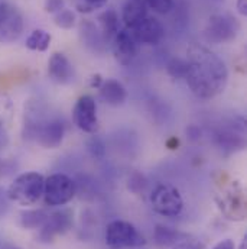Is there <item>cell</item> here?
I'll return each mask as SVG.
<instances>
[{"instance_id":"cell-20","label":"cell","mask_w":247,"mask_h":249,"mask_svg":"<svg viewBox=\"0 0 247 249\" xmlns=\"http://www.w3.org/2000/svg\"><path fill=\"white\" fill-rule=\"evenodd\" d=\"M185 238V233H181V232H178L169 226H164V225H158L153 231V241L156 242V245H159L162 248L174 247Z\"/></svg>"},{"instance_id":"cell-17","label":"cell","mask_w":247,"mask_h":249,"mask_svg":"<svg viewBox=\"0 0 247 249\" xmlns=\"http://www.w3.org/2000/svg\"><path fill=\"white\" fill-rule=\"evenodd\" d=\"M99 90H100L101 100L110 106H115V107L122 106L127 100V90L117 80H113V78L104 80Z\"/></svg>"},{"instance_id":"cell-2","label":"cell","mask_w":247,"mask_h":249,"mask_svg":"<svg viewBox=\"0 0 247 249\" xmlns=\"http://www.w3.org/2000/svg\"><path fill=\"white\" fill-rule=\"evenodd\" d=\"M25 135L36 141L47 149H55L61 146L65 135V124L58 118H41L32 115L25 122Z\"/></svg>"},{"instance_id":"cell-26","label":"cell","mask_w":247,"mask_h":249,"mask_svg":"<svg viewBox=\"0 0 247 249\" xmlns=\"http://www.w3.org/2000/svg\"><path fill=\"white\" fill-rule=\"evenodd\" d=\"M87 149H88V154L94 160H101L106 155V145L99 136H93L91 139H88Z\"/></svg>"},{"instance_id":"cell-7","label":"cell","mask_w":247,"mask_h":249,"mask_svg":"<svg viewBox=\"0 0 247 249\" xmlns=\"http://www.w3.org/2000/svg\"><path fill=\"white\" fill-rule=\"evenodd\" d=\"M240 31L237 19L227 13H217L208 19L204 29L205 39L211 44H224L233 41Z\"/></svg>"},{"instance_id":"cell-12","label":"cell","mask_w":247,"mask_h":249,"mask_svg":"<svg viewBox=\"0 0 247 249\" xmlns=\"http://www.w3.org/2000/svg\"><path fill=\"white\" fill-rule=\"evenodd\" d=\"M74 223V213L69 209H61L48 214V219L41 226L39 241L44 244L54 242V239L60 235L66 233Z\"/></svg>"},{"instance_id":"cell-1","label":"cell","mask_w":247,"mask_h":249,"mask_svg":"<svg viewBox=\"0 0 247 249\" xmlns=\"http://www.w3.org/2000/svg\"><path fill=\"white\" fill-rule=\"evenodd\" d=\"M185 61V81L195 97L210 100L224 91L229 81V70L215 53L202 44L191 42L186 48Z\"/></svg>"},{"instance_id":"cell-8","label":"cell","mask_w":247,"mask_h":249,"mask_svg":"<svg viewBox=\"0 0 247 249\" xmlns=\"http://www.w3.org/2000/svg\"><path fill=\"white\" fill-rule=\"evenodd\" d=\"M75 196V183L65 174H52L45 178L44 198L48 206H65Z\"/></svg>"},{"instance_id":"cell-4","label":"cell","mask_w":247,"mask_h":249,"mask_svg":"<svg viewBox=\"0 0 247 249\" xmlns=\"http://www.w3.org/2000/svg\"><path fill=\"white\" fill-rule=\"evenodd\" d=\"M215 203L223 216L233 222L246 219V191L239 181H230L215 194Z\"/></svg>"},{"instance_id":"cell-13","label":"cell","mask_w":247,"mask_h":249,"mask_svg":"<svg viewBox=\"0 0 247 249\" xmlns=\"http://www.w3.org/2000/svg\"><path fill=\"white\" fill-rule=\"evenodd\" d=\"M129 32L137 44L145 45H158L165 36L164 25L158 19L149 16H146L136 26L129 29Z\"/></svg>"},{"instance_id":"cell-6","label":"cell","mask_w":247,"mask_h":249,"mask_svg":"<svg viewBox=\"0 0 247 249\" xmlns=\"http://www.w3.org/2000/svg\"><path fill=\"white\" fill-rule=\"evenodd\" d=\"M106 245L112 249L140 248L146 245V239L143 235L126 220H113L106 226L104 233Z\"/></svg>"},{"instance_id":"cell-14","label":"cell","mask_w":247,"mask_h":249,"mask_svg":"<svg viewBox=\"0 0 247 249\" xmlns=\"http://www.w3.org/2000/svg\"><path fill=\"white\" fill-rule=\"evenodd\" d=\"M112 48L116 61L122 65H129L137 54V42L133 39L129 29H120L112 39Z\"/></svg>"},{"instance_id":"cell-23","label":"cell","mask_w":247,"mask_h":249,"mask_svg":"<svg viewBox=\"0 0 247 249\" xmlns=\"http://www.w3.org/2000/svg\"><path fill=\"white\" fill-rule=\"evenodd\" d=\"M166 71L168 74L175 80H185L186 75V61L182 58L174 57L166 62Z\"/></svg>"},{"instance_id":"cell-30","label":"cell","mask_w":247,"mask_h":249,"mask_svg":"<svg viewBox=\"0 0 247 249\" xmlns=\"http://www.w3.org/2000/svg\"><path fill=\"white\" fill-rule=\"evenodd\" d=\"M186 135H188V139H189V141L195 142V141H198V139L201 138V130H199L198 126L191 124V126L186 127Z\"/></svg>"},{"instance_id":"cell-11","label":"cell","mask_w":247,"mask_h":249,"mask_svg":"<svg viewBox=\"0 0 247 249\" xmlns=\"http://www.w3.org/2000/svg\"><path fill=\"white\" fill-rule=\"evenodd\" d=\"M72 121L80 130L85 133H96L99 129L97 105L90 94H84L77 100L72 109Z\"/></svg>"},{"instance_id":"cell-28","label":"cell","mask_w":247,"mask_h":249,"mask_svg":"<svg viewBox=\"0 0 247 249\" xmlns=\"http://www.w3.org/2000/svg\"><path fill=\"white\" fill-rule=\"evenodd\" d=\"M172 249H205V245L198 241V239H194V238H188L182 239L181 242H178L177 245H174Z\"/></svg>"},{"instance_id":"cell-39","label":"cell","mask_w":247,"mask_h":249,"mask_svg":"<svg viewBox=\"0 0 247 249\" xmlns=\"http://www.w3.org/2000/svg\"><path fill=\"white\" fill-rule=\"evenodd\" d=\"M10 249H16V248H10Z\"/></svg>"},{"instance_id":"cell-35","label":"cell","mask_w":247,"mask_h":249,"mask_svg":"<svg viewBox=\"0 0 247 249\" xmlns=\"http://www.w3.org/2000/svg\"><path fill=\"white\" fill-rule=\"evenodd\" d=\"M237 10L242 16L247 15V0H237Z\"/></svg>"},{"instance_id":"cell-32","label":"cell","mask_w":247,"mask_h":249,"mask_svg":"<svg viewBox=\"0 0 247 249\" xmlns=\"http://www.w3.org/2000/svg\"><path fill=\"white\" fill-rule=\"evenodd\" d=\"M7 194L0 188V216L1 214H4L6 213V210H7Z\"/></svg>"},{"instance_id":"cell-24","label":"cell","mask_w":247,"mask_h":249,"mask_svg":"<svg viewBox=\"0 0 247 249\" xmlns=\"http://www.w3.org/2000/svg\"><path fill=\"white\" fill-rule=\"evenodd\" d=\"M75 20H77V16L69 9H62L58 13H55V16H54L55 25L61 29H71L75 25Z\"/></svg>"},{"instance_id":"cell-37","label":"cell","mask_w":247,"mask_h":249,"mask_svg":"<svg viewBox=\"0 0 247 249\" xmlns=\"http://www.w3.org/2000/svg\"><path fill=\"white\" fill-rule=\"evenodd\" d=\"M246 241L247 239H246V236H245V239H243V242H242V245H240V249H246V247H247Z\"/></svg>"},{"instance_id":"cell-31","label":"cell","mask_w":247,"mask_h":249,"mask_svg":"<svg viewBox=\"0 0 247 249\" xmlns=\"http://www.w3.org/2000/svg\"><path fill=\"white\" fill-rule=\"evenodd\" d=\"M9 145V133L3 122H0V151Z\"/></svg>"},{"instance_id":"cell-22","label":"cell","mask_w":247,"mask_h":249,"mask_svg":"<svg viewBox=\"0 0 247 249\" xmlns=\"http://www.w3.org/2000/svg\"><path fill=\"white\" fill-rule=\"evenodd\" d=\"M51 35L44 31V29H35L31 32V35L26 38V48H29L31 51H39V53H44L49 48V44H51Z\"/></svg>"},{"instance_id":"cell-16","label":"cell","mask_w":247,"mask_h":249,"mask_svg":"<svg viewBox=\"0 0 247 249\" xmlns=\"http://www.w3.org/2000/svg\"><path fill=\"white\" fill-rule=\"evenodd\" d=\"M48 74L58 84H69L75 78L74 65L62 53H54L51 55L48 61Z\"/></svg>"},{"instance_id":"cell-15","label":"cell","mask_w":247,"mask_h":249,"mask_svg":"<svg viewBox=\"0 0 247 249\" xmlns=\"http://www.w3.org/2000/svg\"><path fill=\"white\" fill-rule=\"evenodd\" d=\"M80 39L81 44L85 47L87 51H90L94 55H101L106 51V41L97 28L96 23L91 20H82L80 23Z\"/></svg>"},{"instance_id":"cell-5","label":"cell","mask_w":247,"mask_h":249,"mask_svg":"<svg viewBox=\"0 0 247 249\" xmlns=\"http://www.w3.org/2000/svg\"><path fill=\"white\" fill-rule=\"evenodd\" d=\"M150 206L164 217H177L184 209V198L175 186L159 183L150 193Z\"/></svg>"},{"instance_id":"cell-36","label":"cell","mask_w":247,"mask_h":249,"mask_svg":"<svg viewBox=\"0 0 247 249\" xmlns=\"http://www.w3.org/2000/svg\"><path fill=\"white\" fill-rule=\"evenodd\" d=\"M178 143H180V141H178L175 136H174V138H171L169 141H166V146H168L169 149H177Z\"/></svg>"},{"instance_id":"cell-18","label":"cell","mask_w":247,"mask_h":249,"mask_svg":"<svg viewBox=\"0 0 247 249\" xmlns=\"http://www.w3.org/2000/svg\"><path fill=\"white\" fill-rule=\"evenodd\" d=\"M148 16V6L143 0H127L122 9V20L127 29L136 26L142 19Z\"/></svg>"},{"instance_id":"cell-9","label":"cell","mask_w":247,"mask_h":249,"mask_svg":"<svg viewBox=\"0 0 247 249\" xmlns=\"http://www.w3.org/2000/svg\"><path fill=\"white\" fill-rule=\"evenodd\" d=\"M23 32V16L7 1H0V44H12Z\"/></svg>"},{"instance_id":"cell-33","label":"cell","mask_w":247,"mask_h":249,"mask_svg":"<svg viewBox=\"0 0 247 249\" xmlns=\"http://www.w3.org/2000/svg\"><path fill=\"white\" fill-rule=\"evenodd\" d=\"M213 249H236V245L231 239H224V241L218 242Z\"/></svg>"},{"instance_id":"cell-29","label":"cell","mask_w":247,"mask_h":249,"mask_svg":"<svg viewBox=\"0 0 247 249\" xmlns=\"http://www.w3.org/2000/svg\"><path fill=\"white\" fill-rule=\"evenodd\" d=\"M65 6V1L64 0H45L44 3V9L47 13H51V15H55L58 13L60 10L64 9Z\"/></svg>"},{"instance_id":"cell-19","label":"cell","mask_w":247,"mask_h":249,"mask_svg":"<svg viewBox=\"0 0 247 249\" xmlns=\"http://www.w3.org/2000/svg\"><path fill=\"white\" fill-rule=\"evenodd\" d=\"M99 25H100V32L107 42H112V39L115 38V35L120 31L119 28V15L116 13V10L113 9H107L104 10L100 16H99Z\"/></svg>"},{"instance_id":"cell-10","label":"cell","mask_w":247,"mask_h":249,"mask_svg":"<svg viewBox=\"0 0 247 249\" xmlns=\"http://www.w3.org/2000/svg\"><path fill=\"white\" fill-rule=\"evenodd\" d=\"M217 146L226 152L233 154L246 148V126L245 121L240 118V122H231L227 126L221 127L215 133Z\"/></svg>"},{"instance_id":"cell-27","label":"cell","mask_w":247,"mask_h":249,"mask_svg":"<svg viewBox=\"0 0 247 249\" xmlns=\"http://www.w3.org/2000/svg\"><path fill=\"white\" fill-rule=\"evenodd\" d=\"M106 3H107V0H84V3H82V4L80 3V4L77 6V9H78V12L90 13V12H93L94 9L103 7Z\"/></svg>"},{"instance_id":"cell-38","label":"cell","mask_w":247,"mask_h":249,"mask_svg":"<svg viewBox=\"0 0 247 249\" xmlns=\"http://www.w3.org/2000/svg\"><path fill=\"white\" fill-rule=\"evenodd\" d=\"M215 1H223V0H215Z\"/></svg>"},{"instance_id":"cell-3","label":"cell","mask_w":247,"mask_h":249,"mask_svg":"<svg viewBox=\"0 0 247 249\" xmlns=\"http://www.w3.org/2000/svg\"><path fill=\"white\" fill-rule=\"evenodd\" d=\"M44 186L45 177L42 174L33 171L23 173L12 181L6 194L10 201L28 207L36 204L41 200V197H44Z\"/></svg>"},{"instance_id":"cell-25","label":"cell","mask_w":247,"mask_h":249,"mask_svg":"<svg viewBox=\"0 0 247 249\" xmlns=\"http://www.w3.org/2000/svg\"><path fill=\"white\" fill-rule=\"evenodd\" d=\"M143 1L149 9H152L159 15H168L169 12L174 10L175 6L174 0H143Z\"/></svg>"},{"instance_id":"cell-21","label":"cell","mask_w":247,"mask_h":249,"mask_svg":"<svg viewBox=\"0 0 247 249\" xmlns=\"http://www.w3.org/2000/svg\"><path fill=\"white\" fill-rule=\"evenodd\" d=\"M48 214L45 210H23L19 214V223L25 229H41V226L48 219Z\"/></svg>"},{"instance_id":"cell-34","label":"cell","mask_w":247,"mask_h":249,"mask_svg":"<svg viewBox=\"0 0 247 249\" xmlns=\"http://www.w3.org/2000/svg\"><path fill=\"white\" fill-rule=\"evenodd\" d=\"M103 77L100 75V74H96V75H93L91 77V81H90V86L93 87V89H100V86L103 84Z\"/></svg>"}]
</instances>
